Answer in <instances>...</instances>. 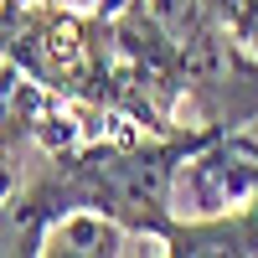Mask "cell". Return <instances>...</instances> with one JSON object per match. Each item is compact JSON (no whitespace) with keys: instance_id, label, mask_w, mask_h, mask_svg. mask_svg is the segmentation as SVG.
Wrapping results in <instances>:
<instances>
[{"instance_id":"1","label":"cell","mask_w":258,"mask_h":258,"mask_svg":"<svg viewBox=\"0 0 258 258\" xmlns=\"http://www.w3.org/2000/svg\"><path fill=\"white\" fill-rule=\"evenodd\" d=\"M258 197V140L222 129L217 140L191 150L170 186V217H212Z\"/></svg>"},{"instance_id":"2","label":"cell","mask_w":258,"mask_h":258,"mask_svg":"<svg viewBox=\"0 0 258 258\" xmlns=\"http://www.w3.org/2000/svg\"><path fill=\"white\" fill-rule=\"evenodd\" d=\"M160 243L170 258H258V197L212 217H170Z\"/></svg>"},{"instance_id":"3","label":"cell","mask_w":258,"mask_h":258,"mask_svg":"<svg viewBox=\"0 0 258 258\" xmlns=\"http://www.w3.org/2000/svg\"><path fill=\"white\" fill-rule=\"evenodd\" d=\"M124 232L129 227L98 207H68L41 227V253H52V258H119Z\"/></svg>"},{"instance_id":"4","label":"cell","mask_w":258,"mask_h":258,"mask_svg":"<svg viewBox=\"0 0 258 258\" xmlns=\"http://www.w3.org/2000/svg\"><path fill=\"white\" fill-rule=\"evenodd\" d=\"M31 129H41V98L36 83H26V68H6L0 62V150H11L16 140H26Z\"/></svg>"},{"instance_id":"5","label":"cell","mask_w":258,"mask_h":258,"mask_svg":"<svg viewBox=\"0 0 258 258\" xmlns=\"http://www.w3.org/2000/svg\"><path fill=\"white\" fill-rule=\"evenodd\" d=\"M11 197H16V176L0 160V253H16V232H11Z\"/></svg>"}]
</instances>
